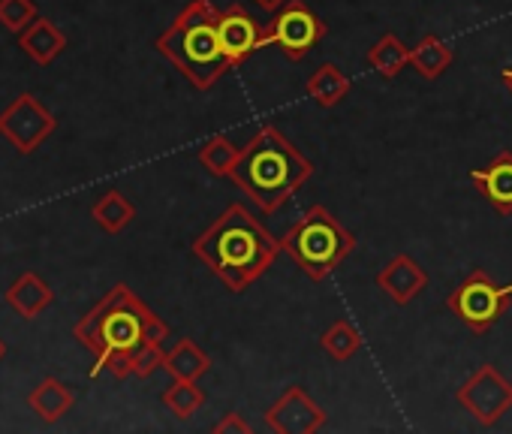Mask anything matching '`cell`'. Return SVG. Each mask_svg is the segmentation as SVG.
<instances>
[{
  "label": "cell",
  "mask_w": 512,
  "mask_h": 434,
  "mask_svg": "<svg viewBox=\"0 0 512 434\" xmlns=\"http://www.w3.org/2000/svg\"><path fill=\"white\" fill-rule=\"evenodd\" d=\"M76 341L97 356L91 377L109 371L124 380L133 374V359L145 344H163L169 326L127 287L115 284L73 329Z\"/></svg>",
  "instance_id": "cell-1"
},
{
  "label": "cell",
  "mask_w": 512,
  "mask_h": 434,
  "mask_svg": "<svg viewBox=\"0 0 512 434\" xmlns=\"http://www.w3.org/2000/svg\"><path fill=\"white\" fill-rule=\"evenodd\" d=\"M281 251V239H275L241 202L226 205L208 230L193 239V257L202 260L229 293L253 287L275 266Z\"/></svg>",
  "instance_id": "cell-2"
},
{
  "label": "cell",
  "mask_w": 512,
  "mask_h": 434,
  "mask_svg": "<svg viewBox=\"0 0 512 434\" xmlns=\"http://www.w3.org/2000/svg\"><path fill=\"white\" fill-rule=\"evenodd\" d=\"M314 175V163L281 133L275 124H263L241 148L232 169V184L250 196L266 214H278Z\"/></svg>",
  "instance_id": "cell-3"
},
{
  "label": "cell",
  "mask_w": 512,
  "mask_h": 434,
  "mask_svg": "<svg viewBox=\"0 0 512 434\" xmlns=\"http://www.w3.org/2000/svg\"><path fill=\"white\" fill-rule=\"evenodd\" d=\"M220 13L208 0H190V4L175 16V22L157 37V52L196 88H214L232 64L223 55L220 34H217Z\"/></svg>",
  "instance_id": "cell-4"
},
{
  "label": "cell",
  "mask_w": 512,
  "mask_h": 434,
  "mask_svg": "<svg viewBox=\"0 0 512 434\" xmlns=\"http://www.w3.org/2000/svg\"><path fill=\"white\" fill-rule=\"evenodd\" d=\"M281 248L311 281L320 284L356 251V236L326 205H311L284 233Z\"/></svg>",
  "instance_id": "cell-5"
},
{
  "label": "cell",
  "mask_w": 512,
  "mask_h": 434,
  "mask_svg": "<svg viewBox=\"0 0 512 434\" xmlns=\"http://www.w3.org/2000/svg\"><path fill=\"white\" fill-rule=\"evenodd\" d=\"M512 302V284H494V278L482 269H473L446 299V308L476 335L494 329Z\"/></svg>",
  "instance_id": "cell-6"
},
{
  "label": "cell",
  "mask_w": 512,
  "mask_h": 434,
  "mask_svg": "<svg viewBox=\"0 0 512 434\" xmlns=\"http://www.w3.org/2000/svg\"><path fill=\"white\" fill-rule=\"evenodd\" d=\"M329 34V25L302 0H287V4L275 13L269 28H263L260 49L281 46L290 61H305L308 52Z\"/></svg>",
  "instance_id": "cell-7"
},
{
  "label": "cell",
  "mask_w": 512,
  "mask_h": 434,
  "mask_svg": "<svg viewBox=\"0 0 512 434\" xmlns=\"http://www.w3.org/2000/svg\"><path fill=\"white\" fill-rule=\"evenodd\" d=\"M455 401L482 425L494 428L512 407V380H506L497 365H479L455 392Z\"/></svg>",
  "instance_id": "cell-8"
},
{
  "label": "cell",
  "mask_w": 512,
  "mask_h": 434,
  "mask_svg": "<svg viewBox=\"0 0 512 434\" xmlns=\"http://www.w3.org/2000/svg\"><path fill=\"white\" fill-rule=\"evenodd\" d=\"M55 127H58L55 115L34 94H19L4 112H0V136L10 145H16L19 154L37 151L55 133Z\"/></svg>",
  "instance_id": "cell-9"
},
{
  "label": "cell",
  "mask_w": 512,
  "mask_h": 434,
  "mask_svg": "<svg viewBox=\"0 0 512 434\" xmlns=\"http://www.w3.org/2000/svg\"><path fill=\"white\" fill-rule=\"evenodd\" d=\"M326 419V410L302 386L284 389V395L266 410V428L278 434H314L326 425Z\"/></svg>",
  "instance_id": "cell-10"
},
{
  "label": "cell",
  "mask_w": 512,
  "mask_h": 434,
  "mask_svg": "<svg viewBox=\"0 0 512 434\" xmlns=\"http://www.w3.org/2000/svg\"><path fill=\"white\" fill-rule=\"evenodd\" d=\"M217 34H220V46H223V55L226 61L235 67L247 64L250 55L260 49V40H263V25L256 22L244 7H226L220 13V22H217Z\"/></svg>",
  "instance_id": "cell-11"
},
{
  "label": "cell",
  "mask_w": 512,
  "mask_h": 434,
  "mask_svg": "<svg viewBox=\"0 0 512 434\" xmlns=\"http://www.w3.org/2000/svg\"><path fill=\"white\" fill-rule=\"evenodd\" d=\"M377 287L395 302V305H410L416 296L425 293L428 287V272L407 254L392 257L380 272H377Z\"/></svg>",
  "instance_id": "cell-12"
},
{
  "label": "cell",
  "mask_w": 512,
  "mask_h": 434,
  "mask_svg": "<svg viewBox=\"0 0 512 434\" xmlns=\"http://www.w3.org/2000/svg\"><path fill=\"white\" fill-rule=\"evenodd\" d=\"M473 187L491 202V208L503 217L512 214V151H500L491 163L470 169Z\"/></svg>",
  "instance_id": "cell-13"
},
{
  "label": "cell",
  "mask_w": 512,
  "mask_h": 434,
  "mask_svg": "<svg viewBox=\"0 0 512 434\" xmlns=\"http://www.w3.org/2000/svg\"><path fill=\"white\" fill-rule=\"evenodd\" d=\"M19 46H22V52H25L34 64L46 67V64H52V61L67 49V37L55 28V22L37 16V19L19 34Z\"/></svg>",
  "instance_id": "cell-14"
},
{
  "label": "cell",
  "mask_w": 512,
  "mask_h": 434,
  "mask_svg": "<svg viewBox=\"0 0 512 434\" xmlns=\"http://www.w3.org/2000/svg\"><path fill=\"white\" fill-rule=\"evenodd\" d=\"M52 302H55L52 287H49L40 275H34V272H25V275L7 290V305H10L19 317H25V320L40 317Z\"/></svg>",
  "instance_id": "cell-15"
},
{
  "label": "cell",
  "mask_w": 512,
  "mask_h": 434,
  "mask_svg": "<svg viewBox=\"0 0 512 434\" xmlns=\"http://www.w3.org/2000/svg\"><path fill=\"white\" fill-rule=\"evenodd\" d=\"M28 404H31V410H34L43 422H58V419H64V416L73 410L76 395H73V389H70L67 383H61L58 377H46V380H40V383L31 389Z\"/></svg>",
  "instance_id": "cell-16"
},
{
  "label": "cell",
  "mask_w": 512,
  "mask_h": 434,
  "mask_svg": "<svg viewBox=\"0 0 512 434\" xmlns=\"http://www.w3.org/2000/svg\"><path fill=\"white\" fill-rule=\"evenodd\" d=\"M350 91H353V82H350V76L338 67V64H323V67H317L314 70V76L308 79V85H305V94L320 106V109H332V106H338L341 100H347L350 97Z\"/></svg>",
  "instance_id": "cell-17"
},
{
  "label": "cell",
  "mask_w": 512,
  "mask_h": 434,
  "mask_svg": "<svg viewBox=\"0 0 512 434\" xmlns=\"http://www.w3.org/2000/svg\"><path fill=\"white\" fill-rule=\"evenodd\" d=\"M163 368L169 371L172 380H199L202 374L211 371V356L193 341V338H181L163 359Z\"/></svg>",
  "instance_id": "cell-18"
},
{
  "label": "cell",
  "mask_w": 512,
  "mask_h": 434,
  "mask_svg": "<svg viewBox=\"0 0 512 434\" xmlns=\"http://www.w3.org/2000/svg\"><path fill=\"white\" fill-rule=\"evenodd\" d=\"M91 217L97 221L100 230L118 236L130 227V221L136 217V205L121 193V190H106L94 205H91Z\"/></svg>",
  "instance_id": "cell-19"
},
{
  "label": "cell",
  "mask_w": 512,
  "mask_h": 434,
  "mask_svg": "<svg viewBox=\"0 0 512 434\" xmlns=\"http://www.w3.org/2000/svg\"><path fill=\"white\" fill-rule=\"evenodd\" d=\"M452 49L434 37V34H425L413 49H410V67L422 76V79H440L449 67H452Z\"/></svg>",
  "instance_id": "cell-20"
},
{
  "label": "cell",
  "mask_w": 512,
  "mask_h": 434,
  "mask_svg": "<svg viewBox=\"0 0 512 434\" xmlns=\"http://www.w3.org/2000/svg\"><path fill=\"white\" fill-rule=\"evenodd\" d=\"M410 64V49L401 43L395 34H383L371 49H368V67L377 70L383 79H395L404 67Z\"/></svg>",
  "instance_id": "cell-21"
},
{
  "label": "cell",
  "mask_w": 512,
  "mask_h": 434,
  "mask_svg": "<svg viewBox=\"0 0 512 434\" xmlns=\"http://www.w3.org/2000/svg\"><path fill=\"white\" fill-rule=\"evenodd\" d=\"M238 154H241V148H238L229 136H211V139H205V142L199 145V151H196L199 163H202L211 175H217V178H229V175H232V169H235V163H238Z\"/></svg>",
  "instance_id": "cell-22"
},
{
  "label": "cell",
  "mask_w": 512,
  "mask_h": 434,
  "mask_svg": "<svg viewBox=\"0 0 512 434\" xmlns=\"http://www.w3.org/2000/svg\"><path fill=\"white\" fill-rule=\"evenodd\" d=\"M323 350L335 359V362H350L359 350H362V335L356 332V326L350 320H335L323 338H320Z\"/></svg>",
  "instance_id": "cell-23"
},
{
  "label": "cell",
  "mask_w": 512,
  "mask_h": 434,
  "mask_svg": "<svg viewBox=\"0 0 512 434\" xmlns=\"http://www.w3.org/2000/svg\"><path fill=\"white\" fill-rule=\"evenodd\" d=\"M163 404H166L178 419H190L196 410H202L205 392L199 389L196 380H172L169 389H163Z\"/></svg>",
  "instance_id": "cell-24"
},
{
  "label": "cell",
  "mask_w": 512,
  "mask_h": 434,
  "mask_svg": "<svg viewBox=\"0 0 512 434\" xmlns=\"http://www.w3.org/2000/svg\"><path fill=\"white\" fill-rule=\"evenodd\" d=\"M37 19L34 0H0V25L13 31L16 37Z\"/></svg>",
  "instance_id": "cell-25"
},
{
  "label": "cell",
  "mask_w": 512,
  "mask_h": 434,
  "mask_svg": "<svg viewBox=\"0 0 512 434\" xmlns=\"http://www.w3.org/2000/svg\"><path fill=\"white\" fill-rule=\"evenodd\" d=\"M211 431H217V434H250L253 431V425L247 422V419H241L238 413H226L220 422H214V428Z\"/></svg>",
  "instance_id": "cell-26"
},
{
  "label": "cell",
  "mask_w": 512,
  "mask_h": 434,
  "mask_svg": "<svg viewBox=\"0 0 512 434\" xmlns=\"http://www.w3.org/2000/svg\"><path fill=\"white\" fill-rule=\"evenodd\" d=\"M253 4H260V7H263L266 13H278V10H281V7L287 4V0H253Z\"/></svg>",
  "instance_id": "cell-27"
},
{
  "label": "cell",
  "mask_w": 512,
  "mask_h": 434,
  "mask_svg": "<svg viewBox=\"0 0 512 434\" xmlns=\"http://www.w3.org/2000/svg\"><path fill=\"white\" fill-rule=\"evenodd\" d=\"M500 76H503V85H506V88L512 91V67H506V70H503Z\"/></svg>",
  "instance_id": "cell-28"
},
{
  "label": "cell",
  "mask_w": 512,
  "mask_h": 434,
  "mask_svg": "<svg viewBox=\"0 0 512 434\" xmlns=\"http://www.w3.org/2000/svg\"><path fill=\"white\" fill-rule=\"evenodd\" d=\"M4 356H7V344L0 341V362H4Z\"/></svg>",
  "instance_id": "cell-29"
}]
</instances>
